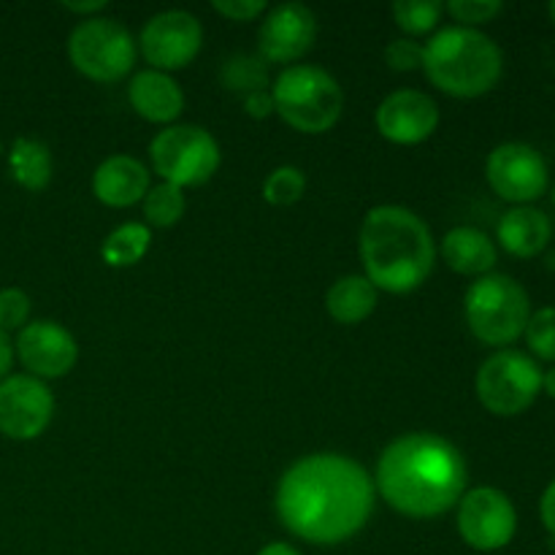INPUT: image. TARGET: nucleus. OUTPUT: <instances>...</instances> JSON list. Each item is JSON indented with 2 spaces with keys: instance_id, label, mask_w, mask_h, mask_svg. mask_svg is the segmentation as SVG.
I'll list each match as a JSON object with an SVG mask.
<instances>
[{
  "instance_id": "obj_1",
  "label": "nucleus",
  "mask_w": 555,
  "mask_h": 555,
  "mask_svg": "<svg viewBox=\"0 0 555 555\" xmlns=\"http://www.w3.org/2000/svg\"><path fill=\"white\" fill-rule=\"evenodd\" d=\"M374 496V480L358 461L339 453H314L282 475L276 513L298 540L309 545H341L369 524Z\"/></svg>"
},
{
  "instance_id": "obj_2",
  "label": "nucleus",
  "mask_w": 555,
  "mask_h": 555,
  "mask_svg": "<svg viewBox=\"0 0 555 555\" xmlns=\"http://www.w3.org/2000/svg\"><path fill=\"white\" fill-rule=\"evenodd\" d=\"M466 475V461L453 442L437 434H406L383 450L374 488L399 515L431 520L461 502Z\"/></svg>"
},
{
  "instance_id": "obj_3",
  "label": "nucleus",
  "mask_w": 555,
  "mask_h": 555,
  "mask_svg": "<svg viewBox=\"0 0 555 555\" xmlns=\"http://www.w3.org/2000/svg\"><path fill=\"white\" fill-rule=\"evenodd\" d=\"M366 280L377 291L404 296L417 291L434 271L437 247L431 228L404 206H374L358 236Z\"/></svg>"
},
{
  "instance_id": "obj_4",
  "label": "nucleus",
  "mask_w": 555,
  "mask_h": 555,
  "mask_svg": "<svg viewBox=\"0 0 555 555\" xmlns=\"http://www.w3.org/2000/svg\"><path fill=\"white\" fill-rule=\"evenodd\" d=\"M504 54L499 43L475 27H444L423 43V74L453 98H480L499 85Z\"/></svg>"
},
{
  "instance_id": "obj_5",
  "label": "nucleus",
  "mask_w": 555,
  "mask_h": 555,
  "mask_svg": "<svg viewBox=\"0 0 555 555\" xmlns=\"http://www.w3.org/2000/svg\"><path fill=\"white\" fill-rule=\"evenodd\" d=\"M271 98L282 122L307 135L328 133L345 112L339 81L320 65H287L271 85Z\"/></svg>"
},
{
  "instance_id": "obj_6",
  "label": "nucleus",
  "mask_w": 555,
  "mask_h": 555,
  "mask_svg": "<svg viewBox=\"0 0 555 555\" xmlns=\"http://www.w3.org/2000/svg\"><path fill=\"white\" fill-rule=\"evenodd\" d=\"M464 314L477 341L507 350L524 336L531 318L529 293L513 276L486 274L466 291Z\"/></svg>"
},
{
  "instance_id": "obj_7",
  "label": "nucleus",
  "mask_w": 555,
  "mask_h": 555,
  "mask_svg": "<svg viewBox=\"0 0 555 555\" xmlns=\"http://www.w3.org/2000/svg\"><path fill=\"white\" fill-rule=\"evenodd\" d=\"M135 41L112 16L81 20L68 38V60L81 76L98 85L122 81L135 65Z\"/></svg>"
},
{
  "instance_id": "obj_8",
  "label": "nucleus",
  "mask_w": 555,
  "mask_h": 555,
  "mask_svg": "<svg viewBox=\"0 0 555 555\" xmlns=\"http://www.w3.org/2000/svg\"><path fill=\"white\" fill-rule=\"evenodd\" d=\"M152 168L177 188H198L220 168V144L201 125H168L152 139Z\"/></svg>"
},
{
  "instance_id": "obj_9",
  "label": "nucleus",
  "mask_w": 555,
  "mask_h": 555,
  "mask_svg": "<svg viewBox=\"0 0 555 555\" xmlns=\"http://www.w3.org/2000/svg\"><path fill=\"white\" fill-rule=\"evenodd\" d=\"M475 390L491 415H524L542 393V369L531 356L507 347L482 361L477 369Z\"/></svg>"
},
{
  "instance_id": "obj_10",
  "label": "nucleus",
  "mask_w": 555,
  "mask_h": 555,
  "mask_svg": "<svg viewBox=\"0 0 555 555\" xmlns=\"http://www.w3.org/2000/svg\"><path fill=\"white\" fill-rule=\"evenodd\" d=\"M515 531H518V513L504 491L480 486L461 496L459 534L472 551H502L513 542Z\"/></svg>"
},
{
  "instance_id": "obj_11",
  "label": "nucleus",
  "mask_w": 555,
  "mask_h": 555,
  "mask_svg": "<svg viewBox=\"0 0 555 555\" xmlns=\"http://www.w3.org/2000/svg\"><path fill=\"white\" fill-rule=\"evenodd\" d=\"M486 179L493 193L515 206H531L547 193L551 171L540 152L524 141L499 144L486 160Z\"/></svg>"
},
{
  "instance_id": "obj_12",
  "label": "nucleus",
  "mask_w": 555,
  "mask_h": 555,
  "mask_svg": "<svg viewBox=\"0 0 555 555\" xmlns=\"http://www.w3.org/2000/svg\"><path fill=\"white\" fill-rule=\"evenodd\" d=\"M54 396L43 379L30 374H9L0 383V434L14 442H30L49 428Z\"/></svg>"
},
{
  "instance_id": "obj_13",
  "label": "nucleus",
  "mask_w": 555,
  "mask_h": 555,
  "mask_svg": "<svg viewBox=\"0 0 555 555\" xmlns=\"http://www.w3.org/2000/svg\"><path fill=\"white\" fill-rule=\"evenodd\" d=\"M141 54L155 70L171 74L193 63L204 43V27L190 11H160L141 30Z\"/></svg>"
},
{
  "instance_id": "obj_14",
  "label": "nucleus",
  "mask_w": 555,
  "mask_h": 555,
  "mask_svg": "<svg viewBox=\"0 0 555 555\" xmlns=\"http://www.w3.org/2000/svg\"><path fill=\"white\" fill-rule=\"evenodd\" d=\"M14 356L30 377L60 379L79 361L74 334L54 320H33L16 334Z\"/></svg>"
},
{
  "instance_id": "obj_15",
  "label": "nucleus",
  "mask_w": 555,
  "mask_h": 555,
  "mask_svg": "<svg viewBox=\"0 0 555 555\" xmlns=\"http://www.w3.org/2000/svg\"><path fill=\"white\" fill-rule=\"evenodd\" d=\"M318 38V16L304 3H280L266 11L258 33V52L266 63H296Z\"/></svg>"
},
{
  "instance_id": "obj_16",
  "label": "nucleus",
  "mask_w": 555,
  "mask_h": 555,
  "mask_svg": "<svg viewBox=\"0 0 555 555\" xmlns=\"http://www.w3.org/2000/svg\"><path fill=\"white\" fill-rule=\"evenodd\" d=\"M374 122L383 139L399 146H415L439 128V106L421 90H396L377 106Z\"/></svg>"
},
{
  "instance_id": "obj_17",
  "label": "nucleus",
  "mask_w": 555,
  "mask_h": 555,
  "mask_svg": "<svg viewBox=\"0 0 555 555\" xmlns=\"http://www.w3.org/2000/svg\"><path fill=\"white\" fill-rule=\"evenodd\" d=\"M92 193L103 206L128 209L150 193V171L133 155H112L92 173Z\"/></svg>"
},
{
  "instance_id": "obj_18",
  "label": "nucleus",
  "mask_w": 555,
  "mask_h": 555,
  "mask_svg": "<svg viewBox=\"0 0 555 555\" xmlns=\"http://www.w3.org/2000/svg\"><path fill=\"white\" fill-rule=\"evenodd\" d=\"M128 101L141 119L152 125H171L184 112V92L171 74L146 68L130 79Z\"/></svg>"
},
{
  "instance_id": "obj_19",
  "label": "nucleus",
  "mask_w": 555,
  "mask_h": 555,
  "mask_svg": "<svg viewBox=\"0 0 555 555\" xmlns=\"http://www.w3.org/2000/svg\"><path fill=\"white\" fill-rule=\"evenodd\" d=\"M551 236V220L537 206H513L509 211H504L496 225V238L504 247V253L520 260L537 258V255L545 253Z\"/></svg>"
},
{
  "instance_id": "obj_20",
  "label": "nucleus",
  "mask_w": 555,
  "mask_h": 555,
  "mask_svg": "<svg viewBox=\"0 0 555 555\" xmlns=\"http://www.w3.org/2000/svg\"><path fill=\"white\" fill-rule=\"evenodd\" d=\"M439 255H442L444 266L453 269L461 276H486L493 274L499 253L493 238L486 231L472 225H459L453 231L444 233L442 244H439Z\"/></svg>"
},
{
  "instance_id": "obj_21",
  "label": "nucleus",
  "mask_w": 555,
  "mask_h": 555,
  "mask_svg": "<svg viewBox=\"0 0 555 555\" xmlns=\"http://www.w3.org/2000/svg\"><path fill=\"white\" fill-rule=\"evenodd\" d=\"M379 291L363 274H347L325 293V309L339 325H358L377 309Z\"/></svg>"
},
{
  "instance_id": "obj_22",
  "label": "nucleus",
  "mask_w": 555,
  "mask_h": 555,
  "mask_svg": "<svg viewBox=\"0 0 555 555\" xmlns=\"http://www.w3.org/2000/svg\"><path fill=\"white\" fill-rule=\"evenodd\" d=\"M52 152L38 139H16L9 150V173L27 193H41L52 182Z\"/></svg>"
},
{
  "instance_id": "obj_23",
  "label": "nucleus",
  "mask_w": 555,
  "mask_h": 555,
  "mask_svg": "<svg viewBox=\"0 0 555 555\" xmlns=\"http://www.w3.org/2000/svg\"><path fill=\"white\" fill-rule=\"evenodd\" d=\"M152 231L144 222H125V225L114 228L108 238L103 242L101 255L103 263L112 269H125V266H135L146 253H150Z\"/></svg>"
},
{
  "instance_id": "obj_24",
  "label": "nucleus",
  "mask_w": 555,
  "mask_h": 555,
  "mask_svg": "<svg viewBox=\"0 0 555 555\" xmlns=\"http://www.w3.org/2000/svg\"><path fill=\"white\" fill-rule=\"evenodd\" d=\"M220 79L231 92L253 95V92L269 90V63H266L260 54L258 57H255V54H233V57L225 60V65H222Z\"/></svg>"
},
{
  "instance_id": "obj_25",
  "label": "nucleus",
  "mask_w": 555,
  "mask_h": 555,
  "mask_svg": "<svg viewBox=\"0 0 555 555\" xmlns=\"http://www.w3.org/2000/svg\"><path fill=\"white\" fill-rule=\"evenodd\" d=\"M184 211H188V198H184V190L177 188V184L160 182L144 195L146 228H173L182 220Z\"/></svg>"
},
{
  "instance_id": "obj_26",
  "label": "nucleus",
  "mask_w": 555,
  "mask_h": 555,
  "mask_svg": "<svg viewBox=\"0 0 555 555\" xmlns=\"http://www.w3.org/2000/svg\"><path fill=\"white\" fill-rule=\"evenodd\" d=\"M444 3L439 0H396L393 20L406 36H426L442 22Z\"/></svg>"
},
{
  "instance_id": "obj_27",
  "label": "nucleus",
  "mask_w": 555,
  "mask_h": 555,
  "mask_svg": "<svg viewBox=\"0 0 555 555\" xmlns=\"http://www.w3.org/2000/svg\"><path fill=\"white\" fill-rule=\"evenodd\" d=\"M307 193V177L296 166H280L266 177L263 198L271 206H293Z\"/></svg>"
},
{
  "instance_id": "obj_28",
  "label": "nucleus",
  "mask_w": 555,
  "mask_h": 555,
  "mask_svg": "<svg viewBox=\"0 0 555 555\" xmlns=\"http://www.w3.org/2000/svg\"><path fill=\"white\" fill-rule=\"evenodd\" d=\"M524 336L531 356L555 363V307H542L531 312Z\"/></svg>"
},
{
  "instance_id": "obj_29",
  "label": "nucleus",
  "mask_w": 555,
  "mask_h": 555,
  "mask_svg": "<svg viewBox=\"0 0 555 555\" xmlns=\"http://www.w3.org/2000/svg\"><path fill=\"white\" fill-rule=\"evenodd\" d=\"M444 11L459 22V27H475L488 25V22L496 20L504 11L502 0H450L444 3Z\"/></svg>"
},
{
  "instance_id": "obj_30",
  "label": "nucleus",
  "mask_w": 555,
  "mask_h": 555,
  "mask_svg": "<svg viewBox=\"0 0 555 555\" xmlns=\"http://www.w3.org/2000/svg\"><path fill=\"white\" fill-rule=\"evenodd\" d=\"M30 320V296L20 287H3L0 291V331H22Z\"/></svg>"
},
{
  "instance_id": "obj_31",
  "label": "nucleus",
  "mask_w": 555,
  "mask_h": 555,
  "mask_svg": "<svg viewBox=\"0 0 555 555\" xmlns=\"http://www.w3.org/2000/svg\"><path fill=\"white\" fill-rule=\"evenodd\" d=\"M385 63L399 74L423 68V43H417L415 38H396L385 47Z\"/></svg>"
},
{
  "instance_id": "obj_32",
  "label": "nucleus",
  "mask_w": 555,
  "mask_h": 555,
  "mask_svg": "<svg viewBox=\"0 0 555 555\" xmlns=\"http://www.w3.org/2000/svg\"><path fill=\"white\" fill-rule=\"evenodd\" d=\"M211 9L228 22H253L271 9L266 0H211Z\"/></svg>"
},
{
  "instance_id": "obj_33",
  "label": "nucleus",
  "mask_w": 555,
  "mask_h": 555,
  "mask_svg": "<svg viewBox=\"0 0 555 555\" xmlns=\"http://www.w3.org/2000/svg\"><path fill=\"white\" fill-rule=\"evenodd\" d=\"M244 112L253 119H266L274 114V98H271V90L253 92V95H244Z\"/></svg>"
},
{
  "instance_id": "obj_34",
  "label": "nucleus",
  "mask_w": 555,
  "mask_h": 555,
  "mask_svg": "<svg viewBox=\"0 0 555 555\" xmlns=\"http://www.w3.org/2000/svg\"><path fill=\"white\" fill-rule=\"evenodd\" d=\"M540 518H542V526H545V529L555 537V480L545 488V493H542Z\"/></svg>"
},
{
  "instance_id": "obj_35",
  "label": "nucleus",
  "mask_w": 555,
  "mask_h": 555,
  "mask_svg": "<svg viewBox=\"0 0 555 555\" xmlns=\"http://www.w3.org/2000/svg\"><path fill=\"white\" fill-rule=\"evenodd\" d=\"M63 9L70 14H79L81 20H92L95 14H101L106 9V0H90V3H76V0H63Z\"/></svg>"
},
{
  "instance_id": "obj_36",
  "label": "nucleus",
  "mask_w": 555,
  "mask_h": 555,
  "mask_svg": "<svg viewBox=\"0 0 555 555\" xmlns=\"http://www.w3.org/2000/svg\"><path fill=\"white\" fill-rule=\"evenodd\" d=\"M11 363H14V345H11L9 334H3V331H0V383L9 377Z\"/></svg>"
},
{
  "instance_id": "obj_37",
  "label": "nucleus",
  "mask_w": 555,
  "mask_h": 555,
  "mask_svg": "<svg viewBox=\"0 0 555 555\" xmlns=\"http://www.w3.org/2000/svg\"><path fill=\"white\" fill-rule=\"evenodd\" d=\"M258 555H301V553H298L293 545H287V542H271V545H266Z\"/></svg>"
},
{
  "instance_id": "obj_38",
  "label": "nucleus",
  "mask_w": 555,
  "mask_h": 555,
  "mask_svg": "<svg viewBox=\"0 0 555 555\" xmlns=\"http://www.w3.org/2000/svg\"><path fill=\"white\" fill-rule=\"evenodd\" d=\"M542 393H547L555 401V363L547 372H542Z\"/></svg>"
},
{
  "instance_id": "obj_39",
  "label": "nucleus",
  "mask_w": 555,
  "mask_h": 555,
  "mask_svg": "<svg viewBox=\"0 0 555 555\" xmlns=\"http://www.w3.org/2000/svg\"><path fill=\"white\" fill-rule=\"evenodd\" d=\"M547 14H551V22L555 25V0H551V3H547Z\"/></svg>"
},
{
  "instance_id": "obj_40",
  "label": "nucleus",
  "mask_w": 555,
  "mask_h": 555,
  "mask_svg": "<svg viewBox=\"0 0 555 555\" xmlns=\"http://www.w3.org/2000/svg\"><path fill=\"white\" fill-rule=\"evenodd\" d=\"M551 198H553V206H555V184H553V190H551Z\"/></svg>"
},
{
  "instance_id": "obj_41",
  "label": "nucleus",
  "mask_w": 555,
  "mask_h": 555,
  "mask_svg": "<svg viewBox=\"0 0 555 555\" xmlns=\"http://www.w3.org/2000/svg\"><path fill=\"white\" fill-rule=\"evenodd\" d=\"M3 152H5V150H3V144H0V155H3Z\"/></svg>"
}]
</instances>
